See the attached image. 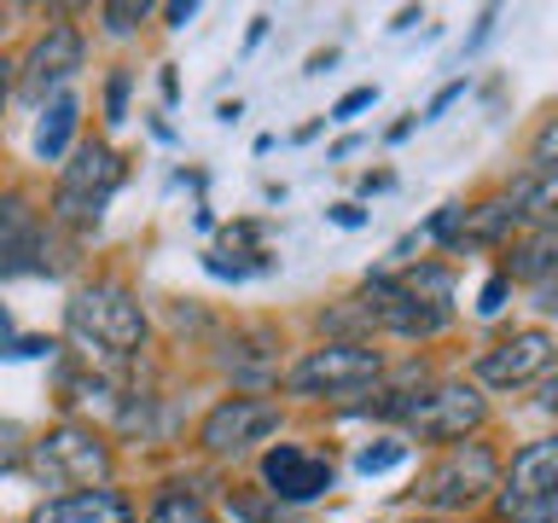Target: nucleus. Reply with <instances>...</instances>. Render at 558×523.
I'll return each instance as SVG.
<instances>
[{
  "label": "nucleus",
  "instance_id": "f03ea898",
  "mask_svg": "<svg viewBox=\"0 0 558 523\" xmlns=\"http://www.w3.org/2000/svg\"><path fill=\"white\" fill-rule=\"evenodd\" d=\"M373 396L378 401H366L361 413L396 418L413 442H430V448L483 436V425H488V396L471 378H430V384H413V390H390V384H378Z\"/></svg>",
  "mask_w": 558,
  "mask_h": 523
},
{
  "label": "nucleus",
  "instance_id": "cd10ccee",
  "mask_svg": "<svg viewBox=\"0 0 558 523\" xmlns=\"http://www.w3.org/2000/svg\"><path fill=\"white\" fill-rule=\"evenodd\" d=\"M366 105H373V87H355V94H343L338 105H331V122H349L355 111H366Z\"/></svg>",
  "mask_w": 558,
  "mask_h": 523
},
{
  "label": "nucleus",
  "instance_id": "7c9ffc66",
  "mask_svg": "<svg viewBox=\"0 0 558 523\" xmlns=\"http://www.w3.org/2000/svg\"><path fill=\"white\" fill-rule=\"evenodd\" d=\"M163 17H169V24H174V29H186V24H192V17H198V7H192V0H186V7H163Z\"/></svg>",
  "mask_w": 558,
  "mask_h": 523
},
{
  "label": "nucleus",
  "instance_id": "bb28decb",
  "mask_svg": "<svg viewBox=\"0 0 558 523\" xmlns=\"http://www.w3.org/2000/svg\"><path fill=\"white\" fill-rule=\"evenodd\" d=\"M506 296H512V285H506V279L495 273V279L483 285V296H477V314H483V320H488V314H500V308H506Z\"/></svg>",
  "mask_w": 558,
  "mask_h": 523
},
{
  "label": "nucleus",
  "instance_id": "0eeeda50",
  "mask_svg": "<svg viewBox=\"0 0 558 523\" xmlns=\"http://www.w3.org/2000/svg\"><path fill=\"white\" fill-rule=\"evenodd\" d=\"M495 512L500 523H558V436H535L500 460Z\"/></svg>",
  "mask_w": 558,
  "mask_h": 523
},
{
  "label": "nucleus",
  "instance_id": "c85d7f7f",
  "mask_svg": "<svg viewBox=\"0 0 558 523\" xmlns=\"http://www.w3.org/2000/svg\"><path fill=\"white\" fill-rule=\"evenodd\" d=\"M460 94H465V82H453V87H442V94H436V99L425 105V117H418V122H436V117H442V111H448V105L460 99Z\"/></svg>",
  "mask_w": 558,
  "mask_h": 523
},
{
  "label": "nucleus",
  "instance_id": "423d86ee",
  "mask_svg": "<svg viewBox=\"0 0 558 523\" xmlns=\"http://www.w3.org/2000/svg\"><path fill=\"white\" fill-rule=\"evenodd\" d=\"M24 465L47 488H99V483H111L117 453L105 442V430H94L87 418H59L52 430H41L29 442Z\"/></svg>",
  "mask_w": 558,
  "mask_h": 523
},
{
  "label": "nucleus",
  "instance_id": "4468645a",
  "mask_svg": "<svg viewBox=\"0 0 558 523\" xmlns=\"http://www.w3.org/2000/svg\"><path fill=\"white\" fill-rule=\"evenodd\" d=\"M221 373L233 384H279V373H286L279 326H268V320L233 326V338L221 343Z\"/></svg>",
  "mask_w": 558,
  "mask_h": 523
},
{
  "label": "nucleus",
  "instance_id": "9b49d317",
  "mask_svg": "<svg viewBox=\"0 0 558 523\" xmlns=\"http://www.w3.org/2000/svg\"><path fill=\"white\" fill-rule=\"evenodd\" d=\"M553 373V331L547 326H512L500 331L488 349H477L471 361V378L477 390H523V384Z\"/></svg>",
  "mask_w": 558,
  "mask_h": 523
},
{
  "label": "nucleus",
  "instance_id": "2eb2a0df",
  "mask_svg": "<svg viewBox=\"0 0 558 523\" xmlns=\"http://www.w3.org/2000/svg\"><path fill=\"white\" fill-rule=\"evenodd\" d=\"M29 523H140V512L122 488L99 483V488H64V495L35 500Z\"/></svg>",
  "mask_w": 558,
  "mask_h": 523
},
{
  "label": "nucleus",
  "instance_id": "b1692460",
  "mask_svg": "<svg viewBox=\"0 0 558 523\" xmlns=\"http://www.w3.org/2000/svg\"><path fill=\"white\" fill-rule=\"evenodd\" d=\"M227 512H239L244 523H279V518H286V506H262L256 488H233V495H227Z\"/></svg>",
  "mask_w": 558,
  "mask_h": 523
},
{
  "label": "nucleus",
  "instance_id": "4be33fe9",
  "mask_svg": "<svg viewBox=\"0 0 558 523\" xmlns=\"http://www.w3.org/2000/svg\"><path fill=\"white\" fill-rule=\"evenodd\" d=\"M425 233L442 244V251H465V204H442V209L425 221Z\"/></svg>",
  "mask_w": 558,
  "mask_h": 523
},
{
  "label": "nucleus",
  "instance_id": "f8f14e48",
  "mask_svg": "<svg viewBox=\"0 0 558 523\" xmlns=\"http://www.w3.org/2000/svg\"><path fill=\"white\" fill-rule=\"evenodd\" d=\"M256 477L274 506H308L338 483V471H331L326 453H314L303 442H268L256 453Z\"/></svg>",
  "mask_w": 558,
  "mask_h": 523
},
{
  "label": "nucleus",
  "instance_id": "f257e3e1",
  "mask_svg": "<svg viewBox=\"0 0 558 523\" xmlns=\"http://www.w3.org/2000/svg\"><path fill=\"white\" fill-rule=\"evenodd\" d=\"M146 338H151V320H146V303L129 279L117 273H94L70 291L64 303V343L87 361V373L99 378H122L129 366L146 355Z\"/></svg>",
  "mask_w": 558,
  "mask_h": 523
},
{
  "label": "nucleus",
  "instance_id": "ddd939ff",
  "mask_svg": "<svg viewBox=\"0 0 558 523\" xmlns=\"http://www.w3.org/2000/svg\"><path fill=\"white\" fill-rule=\"evenodd\" d=\"M47 268V209L29 186H0V285Z\"/></svg>",
  "mask_w": 558,
  "mask_h": 523
},
{
  "label": "nucleus",
  "instance_id": "7ed1b4c3",
  "mask_svg": "<svg viewBox=\"0 0 558 523\" xmlns=\"http://www.w3.org/2000/svg\"><path fill=\"white\" fill-rule=\"evenodd\" d=\"M122 181H129V163H122V151L111 146V139L105 134L76 139L70 157L59 163V174H52L47 221L64 227V233H94V227L105 221V209H111V198L122 192Z\"/></svg>",
  "mask_w": 558,
  "mask_h": 523
},
{
  "label": "nucleus",
  "instance_id": "6e6552de",
  "mask_svg": "<svg viewBox=\"0 0 558 523\" xmlns=\"http://www.w3.org/2000/svg\"><path fill=\"white\" fill-rule=\"evenodd\" d=\"M279 425H286L279 396L233 390V396H216V401L204 408L198 430H192V442H198V453H209V460H244V453H256Z\"/></svg>",
  "mask_w": 558,
  "mask_h": 523
},
{
  "label": "nucleus",
  "instance_id": "a211bd4d",
  "mask_svg": "<svg viewBox=\"0 0 558 523\" xmlns=\"http://www.w3.org/2000/svg\"><path fill=\"white\" fill-rule=\"evenodd\" d=\"M140 523H216V506H209L192 483H163Z\"/></svg>",
  "mask_w": 558,
  "mask_h": 523
},
{
  "label": "nucleus",
  "instance_id": "a878e982",
  "mask_svg": "<svg viewBox=\"0 0 558 523\" xmlns=\"http://www.w3.org/2000/svg\"><path fill=\"white\" fill-rule=\"evenodd\" d=\"M24 453H29V436H24V425H0V471H17L24 465Z\"/></svg>",
  "mask_w": 558,
  "mask_h": 523
},
{
  "label": "nucleus",
  "instance_id": "dca6fc26",
  "mask_svg": "<svg viewBox=\"0 0 558 523\" xmlns=\"http://www.w3.org/2000/svg\"><path fill=\"white\" fill-rule=\"evenodd\" d=\"M553 268H558V233L553 227H523V233L506 244V268L500 279L506 285H553Z\"/></svg>",
  "mask_w": 558,
  "mask_h": 523
},
{
  "label": "nucleus",
  "instance_id": "6ab92c4d",
  "mask_svg": "<svg viewBox=\"0 0 558 523\" xmlns=\"http://www.w3.org/2000/svg\"><path fill=\"white\" fill-rule=\"evenodd\" d=\"M396 279H401V285H408L425 308L453 314V268H448V262H413V268H401Z\"/></svg>",
  "mask_w": 558,
  "mask_h": 523
},
{
  "label": "nucleus",
  "instance_id": "9d476101",
  "mask_svg": "<svg viewBox=\"0 0 558 523\" xmlns=\"http://www.w3.org/2000/svg\"><path fill=\"white\" fill-rule=\"evenodd\" d=\"M355 308H361V320H366V338L430 343V338H442V331L453 326V314L425 308L396 273H366L361 285H355Z\"/></svg>",
  "mask_w": 558,
  "mask_h": 523
},
{
  "label": "nucleus",
  "instance_id": "72a5a7b5",
  "mask_svg": "<svg viewBox=\"0 0 558 523\" xmlns=\"http://www.w3.org/2000/svg\"><path fill=\"white\" fill-rule=\"evenodd\" d=\"M413 523H448V518H430V512H425V518H413Z\"/></svg>",
  "mask_w": 558,
  "mask_h": 523
},
{
  "label": "nucleus",
  "instance_id": "1a4fd4ad",
  "mask_svg": "<svg viewBox=\"0 0 558 523\" xmlns=\"http://www.w3.org/2000/svg\"><path fill=\"white\" fill-rule=\"evenodd\" d=\"M82 64H87V35H82V24H70V12H59L52 24L35 29V41L12 59V87L29 105H47L52 94H64Z\"/></svg>",
  "mask_w": 558,
  "mask_h": 523
},
{
  "label": "nucleus",
  "instance_id": "f3484780",
  "mask_svg": "<svg viewBox=\"0 0 558 523\" xmlns=\"http://www.w3.org/2000/svg\"><path fill=\"white\" fill-rule=\"evenodd\" d=\"M76 129H82V94L64 87L41 105V122H35V157L41 163H64L70 146H76Z\"/></svg>",
  "mask_w": 558,
  "mask_h": 523
},
{
  "label": "nucleus",
  "instance_id": "20e7f679",
  "mask_svg": "<svg viewBox=\"0 0 558 523\" xmlns=\"http://www.w3.org/2000/svg\"><path fill=\"white\" fill-rule=\"evenodd\" d=\"M279 378H286V396L296 401H361L366 390H378L390 378V361L373 343L326 338V343H308Z\"/></svg>",
  "mask_w": 558,
  "mask_h": 523
},
{
  "label": "nucleus",
  "instance_id": "393cba45",
  "mask_svg": "<svg viewBox=\"0 0 558 523\" xmlns=\"http://www.w3.org/2000/svg\"><path fill=\"white\" fill-rule=\"evenodd\" d=\"M129 82H134V70H129V64H117V70H111V82H105V122H111V129H117L122 117H129Z\"/></svg>",
  "mask_w": 558,
  "mask_h": 523
},
{
  "label": "nucleus",
  "instance_id": "5701e85b",
  "mask_svg": "<svg viewBox=\"0 0 558 523\" xmlns=\"http://www.w3.org/2000/svg\"><path fill=\"white\" fill-rule=\"evenodd\" d=\"M401 460H408V442H401V436H378V442H366V448L355 453V471L378 477V471H390V465H401Z\"/></svg>",
  "mask_w": 558,
  "mask_h": 523
},
{
  "label": "nucleus",
  "instance_id": "39448f33",
  "mask_svg": "<svg viewBox=\"0 0 558 523\" xmlns=\"http://www.w3.org/2000/svg\"><path fill=\"white\" fill-rule=\"evenodd\" d=\"M495 483H500V453L483 442V436H465V442H448L436 460L418 471L413 483V500L425 506L430 518H465L477 506L495 500Z\"/></svg>",
  "mask_w": 558,
  "mask_h": 523
},
{
  "label": "nucleus",
  "instance_id": "412c9836",
  "mask_svg": "<svg viewBox=\"0 0 558 523\" xmlns=\"http://www.w3.org/2000/svg\"><path fill=\"white\" fill-rule=\"evenodd\" d=\"M157 7H146V0H105V7H94V17H99V29L105 35H140L146 29V17H151Z\"/></svg>",
  "mask_w": 558,
  "mask_h": 523
},
{
  "label": "nucleus",
  "instance_id": "aec40b11",
  "mask_svg": "<svg viewBox=\"0 0 558 523\" xmlns=\"http://www.w3.org/2000/svg\"><path fill=\"white\" fill-rule=\"evenodd\" d=\"M553 163H558V117L541 111L535 129H530V146H523V169H530V174H553Z\"/></svg>",
  "mask_w": 558,
  "mask_h": 523
},
{
  "label": "nucleus",
  "instance_id": "2f4dec72",
  "mask_svg": "<svg viewBox=\"0 0 558 523\" xmlns=\"http://www.w3.org/2000/svg\"><path fill=\"white\" fill-rule=\"evenodd\" d=\"M331 221H343V227H361V209H355V204H338V209H331Z\"/></svg>",
  "mask_w": 558,
  "mask_h": 523
},
{
  "label": "nucleus",
  "instance_id": "473e14b6",
  "mask_svg": "<svg viewBox=\"0 0 558 523\" xmlns=\"http://www.w3.org/2000/svg\"><path fill=\"white\" fill-rule=\"evenodd\" d=\"M12 343V314H7V303H0V349Z\"/></svg>",
  "mask_w": 558,
  "mask_h": 523
},
{
  "label": "nucleus",
  "instance_id": "c756f323",
  "mask_svg": "<svg viewBox=\"0 0 558 523\" xmlns=\"http://www.w3.org/2000/svg\"><path fill=\"white\" fill-rule=\"evenodd\" d=\"M7 99H12V59L0 52V117H7Z\"/></svg>",
  "mask_w": 558,
  "mask_h": 523
}]
</instances>
